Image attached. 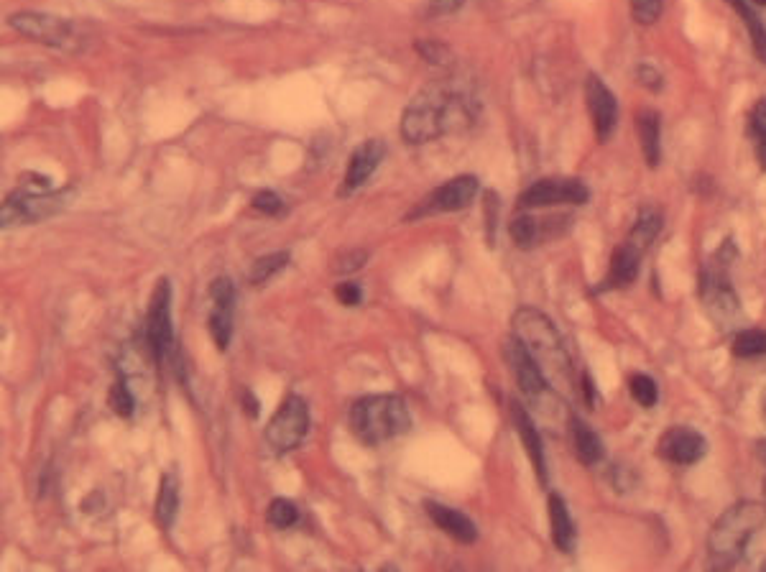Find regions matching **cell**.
<instances>
[{
    "instance_id": "31",
    "label": "cell",
    "mask_w": 766,
    "mask_h": 572,
    "mask_svg": "<svg viewBox=\"0 0 766 572\" xmlns=\"http://www.w3.org/2000/svg\"><path fill=\"white\" fill-rule=\"evenodd\" d=\"M299 521V509L286 501V498H274L269 506V524L276 529H289Z\"/></svg>"
},
{
    "instance_id": "40",
    "label": "cell",
    "mask_w": 766,
    "mask_h": 572,
    "mask_svg": "<svg viewBox=\"0 0 766 572\" xmlns=\"http://www.w3.org/2000/svg\"><path fill=\"white\" fill-rule=\"evenodd\" d=\"M363 261H366V253H358V256H348V261L345 264H338V271H355V269H361Z\"/></svg>"
},
{
    "instance_id": "18",
    "label": "cell",
    "mask_w": 766,
    "mask_h": 572,
    "mask_svg": "<svg viewBox=\"0 0 766 572\" xmlns=\"http://www.w3.org/2000/svg\"><path fill=\"white\" fill-rule=\"evenodd\" d=\"M424 509H427L429 519L435 521L437 527H440L447 537L458 539V542L463 544H473L475 539H478V527H475L468 516L460 514V511L450 509V506L435 504V501H427Z\"/></svg>"
},
{
    "instance_id": "19",
    "label": "cell",
    "mask_w": 766,
    "mask_h": 572,
    "mask_svg": "<svg viewBox=\"0 0 766 572\" xmlns=\"http://www.w3.org/2000/svg\"><path fill=\"white\" fill-rule=\"evenodd\" d=\"M549 527H552V542L557 550L572 555L575 544H578V529H575V521H572L565 498L560 493H549Z\"/></svg>"
},
{
    "instance_id": "33",
    "label": "cell",
    "mask_w": 766,
    "mask_h": 572,
    "mask_svg": "<svg viewBox=\"0 0 766 572\" xmlns=\"http://www.w3.org/2000/svg\"><path fill=\"white\" fill-rule=\"evenodd\" d=\"M631 16L641 26H652L662 16V0H631Z\"/></svg>"
},
{
    "instance_id": "3",
    "label": "cell",
    "mask_w": 766,
    "mask_h": 572,
    "mask_svg": "<svg viewBox=\"0 0 766 572\" xmlns=\"http://www.w3.org/2000/svg\"><path fill=\"white\" fill-rule=\"evenodd\" d=\"M766 524V506L759 501H741L715 521L708 534V555L713 567L726 570L744 557L751 537Z\"/></svg>"
},
{
    "instance_id": "22",
    "label": "cell",
    "mask_w": 766,
    "mask_h": 572,
    "mask_svg": "<svg viewBox=\"0 0 766 572\" xmlns=\"http://www.w3.org/2000/svg\"><path fill=\"white\" fill-rule=\"evenodd\" d=\"M570 432H572V447H575V455L583 465H595L603 460V442L598 440L593 429L583 422V419L572 417L570 419Z\"/></svg>"
},
{
    "instance_id": "1",
    "label": "cell",
    "mask_w": 766,
    "mask_h": 572,
    "mask_svg": "<svg viewBox=\"0 0 766 572\" xmlns=\"http://www.w3.org/2000/svg\"><path fill=\"white\" fill-rule=\"evenodd\" d=\"M475 121V100L458 82H432L419 90L401 115L406 143H429Z\"/></svg>"
},
{
    "instance_id": "11",
    "label": "cell",
    "mask_w": 766,
    "mask_h": 572,
    "mask_svg": "<svg viewBox=\"0 0 766 572\" xmlns=\"http://www.w3.org/2000/svg\"><path fill=\"white\" fill-rule=\"evenodd\" d=\"M212 312L207 317V330L218 350H225L233 340V315H235V286L228 276H218L210 284Z\"/></svg>"
},
{
    "instance_id": "2",
    "label": "cell",
    "mask_w": 766,
    "mask_h": 572,
    "mask_svg": "<svg viewBox=\"0 0 766 572\" xmlns=\"http://www.w3.org/2000/svg\"><path fill=\"white\" fill-rule=\"evenodd\" d=\"M514 335L526 345V350L534 355V361L547 376L552 389H560V394H572L575 391V373L572 363L567 358L562 340L557 335V327L552 325L544 312L534 307H521L514 315Z\"/></svg>"
},
{
    "instance_id": "4",
    "label": "cell",
    "mask_w": 766,
    "mask_h": 572,
    "mask_svg": "<svg viewBox=\"0 0 766 572\" xmlns=\"http://www.w3.org/2000/svg\"><path fill=\"white\" fill-rule=\"evenodd\" d=\"M409 409L406 401L396 394L363 396L350 409V427L355 437L366 445H381L409 429Z\"/></svg>"
},
{
    "instance_id": "29",
    "label": "cell",
    "mask_w": 766,
    "mask_h": 572,
    "mask_svg": "<svg viewBox=\"0 0 766 572\" xmlns=\"http://www.w3.org/2000/svg\"><path fill=\"white\" fill-rule=\"evenodd\" d=\"M108 404H110V409H113V412L123 419L133 417V412H136V399H133L131 389H128V384L123 381V378H118V381L110 386Z\"/></svg>"
},
{
    "instance_id": "32",
    "label": "cell",
    "mask_w": 766,
    "mask_h": 572,
    "mask_svg": "<svg viewBox=\"0 0 766 572\" xmlns=\"http://www.w3.org/2000/svg\"><path fill=\"white\" fill-rule=\"evenodd\" d=\"M657 384H654L652 378L644 376V373H639V376L631 378V396H634L636 401H639L641 407L646 409H652L654 404H657Z\"/></svg>"
},
{
    "instance_id": "42",
    "label": "cell",
    "mask_w": 766,
    "mask_h": 572,
    "mask_svg": "<svg viewBox=\"0 0 766 572\" xmlns=\"http://www.w3.org/2000/svg\"><path fill=\"white\" fill-rule=\"evenodd\" d=\"M764 458H766V442H764Z\"/></svg>"
},
{
    "instance_id": "24",
    "label": "cell",
    "mask_w": 766,
    "mask_h": 572,
    "mask_svg": "<svg viewBox=\"0 0 766 572\" xmlns=\"http://www.w3.org/2000/svg\"><path fill=\"white\" fill-rule=\"evenodd\" d=\"M726 3L738 13V16L744 18L746 29H749L751 34V44H754L756 54H759V57L766 62V29H764V23L756 18V13L751 11L749 0H726Z\"/></svg>"
},
{
    "instance_id": "10",
    "label": "cell",
    "mask_w": 766,
    "mask_h": 572,
    "mask_svg": "<svg viewBox=\"0 0 766 572\" xmlns=\"http://www.w3.org/2000/svg\"><path fill=\"white\" fill-rule=\"evenodd\" d=\"M478 189H481V184H478V179L475 177H470V174L450 179V182L442 184L437 192H432V195H429L427 200H424L422 205L409 215V220L424 218V215H437V212L465 210V207L475 200Z\"/></svg>"
},
{
    "instance_id": "21",
    "label": "cell",
    "mask_w": 766,
    "mask_h": 572,
    "mask_svg": "<svg viewBox=\"0 0 766 572\" xmlns=\"http://www.w3.org/2000/svg\"><path fill=\"white\" fill-rule=\"evenodd\" d=\"M636 133H639L641 149H644L646 164L657 166L662 159V123H659V115L654 110H641L636 113Z\"/></svg>"
},
{
    "instance_id": "13",
    "label": "cell",
    "mask_w": 766,
    "mask_h": 572,
    "mask_svg": "<svg viewBox=\"0 0 766 572\" xmlns=\"http://www.w3.org/2000/svg\"><path fill=\"white\" fill-rule=\"evenodd\" d=\"M705 452H708V442L698 429L692 427H669L662 440L657 442L659 458L675 465L698 463L705 458Z\"/></svg>"
},
{
    "instance_id": "12",
    "label": "cell",
    "mask_w": 766,
    "mask_h": 572,
    "mask_svg": "<svg viewBox=\"0 0 766 572\" xmlns=\"http://www.w3.org/2000/svg\"><path fill=\"white\" fill-rule=\"evenodd\" d=\"M506 361H509L511 371H514L521 391H524V394L529 396L534 404H537V401H542L544 396H547V391H552L547 376H544V371L539 368V363L534 361V355L526 350V345L521 343L516 335L509 340V343H506Z\"/></svg>"
},
{
    "instance_id": "20",
    "label": "cell",
    "mask_w": 766,
    "mask_h": 572,
    "mask_svg": "<svg viewBox=\"0 0 766 572\" xmlns=\"http://www.w3.org/2000/svg\"><path fill=\"white\" fill-rule=\"evenodd\" d=\"M514 424H516V432H519L521 442H524V450L526 455H529V460H532L534 470H537L539 475V481L547 483V465H544V445H542V437H539V429L537 424H534V419L529 417V412H526L521 404H514Z\"/></svg>"
},
{
    "instance_id": "7",
    "label": "cell",
    "mask_w": 766,
    "mask_h": 572,
    "mask_svg": "<svg viewBox=\"0 0 766 572\" xmlns=\"http://www.w3.org/2000/svg\"><path fill=\"white\" fill-rule=\"evenodd\" d=\"M309 432V407L302 396L292 394L266 424V442L274 450L289 452L304 442Z\"/></svg>"
},
{
    "instance_id": "34",
    "label": "cell",
    "mask_w": 766,
    "mask_h": 572,
    "mask_svg": "<svg viewBox=\"0 0 766 572\" xmlns=\"http://www.w3.org/2000/svg\"><path fill=\"white\" fill-rule=\"evenodd\" d=\"M253 207H256L258 212H263V215H279L284 202H281V197L276 195V192L263 189V192H258V195L253 197Z\"/></svg>"
},
{
    "instance_id": "39",
    "label": "cell",
    "mask_w": 766,
    "mask_h": 572,
    "mask_svg": "<svg viewBox=\"0 0 766 572\" xmlns=\"http://www.w3.org/2000/svg\"><path fill=\"white\" fill-rule=\"evenodd\" d=\"M243 407H246L248 417H253V419L258 417V409H261L258 407V399L251 394V391H246V394H243Z\"/></svg>"
},
{
    "instance_id": "9",
    "label": "cell",
    "mask_w": 766,
    "mask_h": 572,
    "mask_svg": "<svg viewBox=\"0 0 766 572\" xmlns=\"http://www.w3.org/2000/svg\"><path fill=\"white\" fill-rule=\"evenodd\" d=\"M588 202V187L580 179L552 177L539 179L519 197L521 207H552V205H583Z\"/></svg>"
},
{
    "instance_id": "16",
    "label": "cell",
    "mask_w": 766,
    "mask_h": 572,
    "mask_svg": "<svg viewBox=\"0 0 766 572\" xmlns=\"http://www.w3.org/2000/svg\"><path fill=\"white\" fill-rule=\"evenodd\" d=\"M383 156H386V146L381 141H366L361 143L358 149L353 151L348 161V169H345L343 179V195H350L355 189H361L368 182L373 172L381 166Z\"/></svg>"
},
{
    "instance_id": "14",
    "label": "cell",
    "mask_w": 766,
    "mask_h": 572,
    "mask_svg": "<svg viewBox=\"0 0 766 572\" xmlns=\"http://www.w3.org/2000/svg\"><path fill=\"white\" fill-rule=\"evenodd\" d=\"M726 261L721 258V266L718 269H705L703 271V284H700V297L708 302L710 315L718 322H731L738 312V299L733 294L731 284L726 279Z\"/></svg>"
},
{
    "instance_id": "28",
    "label": "cell",
    "mask_w": 766,
    "mask_h": 572,
    "mask_svg": "<svg viewBox=\"0 0 766 572\" xmlns=\"http://www.w3.org/2000/svg\"><path fill=\"white\" fill-rule=\"evenodd\" d=\"M766 353V332L764 330H746L738 332L733 340V355L738 358H754V355Z\"/></svg>"
},
{
    "instance_id": "17",
    "label": "cell",
    "mask_w": 766,
    "mask_h": 572,
    "mask_svg": "<svg viewBox=\"0 0 766 572\" xmlns=\"http://www.w3.org/2000/svg\"><path fill=\"white\" fill-rule=\"evenodd\" d=\"M644 253V248L636 246L631 238H626V241L616 248V253H613L611 269H608V276L601 284V289H624V286L634 284Z\"/></svg>"
},
{
    "instance_id": "30",
    "label": "cell",
    "mask_w": 766,
    "mask_h": 572,
    "mask_svg": "<svg viewBox=\"0 0 766 572\" xmlns=\"http://www.w3.org/2000/svg\"><path fill=\"white\" fill-rule=\"evenodd\" d=\"M749 126H751V136H754L756 141V154H759L761 166L766 169V100H759V103L754 105Z\"/></svg>"
},
{
    "instance_id": "25",
    "label": "cell",
    "mask_w": 766,
    "mask_h": 572,
    "mask_svg": "<svg viewBox=\"0 0 766 572\" xmlns=\"http://www.w3.org/2000/svg\"><path fill=\"white\" fill-rule=\"evenodd\" d=\"M659 230H662V215H659L657 210H652V207H646V210H641L639 218H636L629 238L636 243V246H641L646 251V248L654 243V238L659 235Z\"/></svg>"
},
{
    "instance_id": "8",
    "label": "cell",
    "mask_w": 766,
    "mask_h": 572,
    "mask_svg": "<svg viewBox=\"0 0 766 572\" xmlns=\"http://www.w3.org/2000/svg\"><path fill=\"white\" fill-rule=\"evenodd\" d=\"M11 26L18 34L26 36V39H34L44 46H54V49H64L69 41L75 39V26L69 21H64V18L52 16V13H13Z\"/></svg>"
},
{
    "instance_id": "5",
    "label": "cell",
    "mask_w": 766,
    "mask_h": 572,
    "mask_svg": "<svg viewBox=\"0 0 766 572\" xmlns=\"http://www.w3.org/2000/svg\"><path fill=\"white\" fill-rule=\"evenodd\" d=\"M67 192H57L52 182L36 174H26V184H18L0 210V228L11 230L18 225L41 223L67 207Z\"/></svg>"
},
{
    "instance_id": "41",
    "label": "cell",
    "mask_w": 766,
    "mask_h": 572,
    "mask_svg": "<svg viewBox=\"0 0 766 572\" xmlns=\"http://www.w3.org/2000/svg\"><path fill=\"white\" fill-rule=\"evenodd\" d=\"M749 3H751V6H759V8L766 6V0H749Z\"/></svg>"
},
{
    "instance_id": "6",
    "label": "cell",
    "mask_w": 766,
    "mask_h": 572,
    "mask_svg": "<svg viewBox=\"0 0 766 572\" xmlns=\"http://www.w3.org/2000/svg\"><path fill=\"white\" fill-rule=\"evenodd\" d=\"M172 281L161 276L156 281L146 312V340L156 361H164L166 353H172L174 325H172Z\"/></svg>"
},
{
    "instance_id": "37",
    "label": "cell",
    "mask_w": 766,
    "mask_h": 572,
    "mask_svg": "<svg viewBox=\"0 0 766 572\" xmlns=\"http://www.w3.org/2000/svg\"><path fill=\"white\" fill-rule=\"evenodd\" d=\"M419 52H422L424 57L429 59V62H435V64H442L447 57H450V52H447V49L442 44H437V41H435V44H429V41H422V44H419Z\"/></svg>"
},
{
    "instance_id": "27",
    "label": "cell",
    "mask_w": 766,
    "mask_h": 572,
    "mask_svg": "<svg viewBox=\"0 0 766 572\" xmlns=\"http://www.w3.org/2000/svg\"><path fill=\"white\" fill-rule=\"evenodd\" d=\"M289 264V253L279 251V253H269V256H261L256 264L251 266V274H248V281L253 286H261L271 279V276L279 274L281 269H286Z\"/></svg>"
},
{
    "instance_id": "26",
    "label": "cell",
    "mask_w": 766,
    "mask_h": 572,
    "mask_svg": "<svg viewBox=\"0 0 766 572\" xmlns=\"http://www.w3.org/2000/svg\"><path fill=\"white\" fill-rule=\"evenodd\" d=\"M542 220L532 218V215H519V218L511 220L509 230H511V238H514V243L519 248H532L537 246L539 241H544V228H542Z\"/></svg>"
},
{
    "instance_id": "15",
    "label": "cell",
    "mask_w": 766,
    "mask_h": 572,
    "mask_svg": "<svg viewBox=\"0 0 766 572\" xmlns=\"http://www.w3.org/2000/svg\"><path fill=\"white\" fill-rule=\"evenodd\" d=\"M585 103H588L598 141H608L618 121V103L601 77H588V85H585Z\"/></svg>"
},
{
    "instance_id": "38",
    "label": "cell",
    "mask_w": 766,
    "mask_h": 572,
    "mask_svg": "<svg viewBox=\"0 0 766 572\" xmlns=\"http://www.w3.org/2000/svg\"><path fill=\"white\" fill-rule=\"evenodd\" d=\"M636 77H639V82H644L649 90H662V77H659L649 64H641V67L636 69Z\"/></svg>"
},
{
    "instance_id": "36",
    "label": "cell",
    "mask_w": 766,
    "mask_h": 572,
    "mask_svg": "<svg viewBox=\"0 0 766 572\" xmlns=\"http://www.w3.org/2000/svg\"><path fill=\"white\" fill-rule=\"evenodd\" d=\"M465 0H432L429 3V16H450V13L460 11Z\"/></svg>"
},
{
    "instance_id": "23",
    "label": "cell",
    "mask_w": 766,
    "mask_h": 572,
    "mask_svg": "<svg viewBox=\"0 0 766 572\" xmlns=\"http://www.w3.org/2000/svg\"><path fill=\"white\" fill-rule=\"evenodd\" d=\"M179 514V481L177 473H169L166 470L161 475V486H159V498H156V519H159L161 529L174 527V521H177Z\"/></svg>"
},
{
    "instance_id": "35",
    "label": "cell",
    "mask_w": 766,
    "mask_h": 572,
    "mask_svg": "<svg viewBox=\"0 0 766 572\" xmlns=\"http://www.w3.org/2000/svg\"><path fill=\"white\" fill-rule=\"evenodd\" d=\"M335 294H338V299L345 304V307L361 304V286L358 284H340L338 289H335Z\"/></svg>"
}]
</instances>
